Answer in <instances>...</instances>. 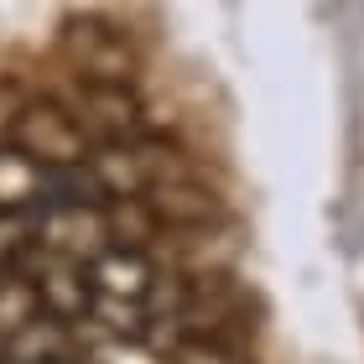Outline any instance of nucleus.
Listing matches in <instances>:
<instances>
[{"instance_id":"nucleus-1","label":"nucleus","mask_w":364,"mask_h":364,"mask_svg":"<svg viewBox=\"0 0 364 364\" xmlns=\"http://www.w3.org/2000/svg\"><path fill=\"white\" fill-rule=\"evenodd\" d=\"M84 182L94 193V203H130V198H151L156 188L177 182V161L167 151V141L156 136H125L94 146L84 161Z\"/></svg>"},{"instance_id":"nucleus-2","label":"nucleus","mask_w":364,"mask_h":364,"mask_svg":"<svg viewBox=\"0 0 364 364\" xmlns=\"http://www.w3.org/2000/svg\"><path fill=\"white\" fill-rule=\"evenodd\" d=\"M6 146H16L21 156H31L47 172L84 167L89 151H94L89 130L78 125V114L68 109V99H31V105H21L16 120H11Z\"/></svg>"},{"instance_id":"nucleus-3","label":"nucleus","mask_w":364,"mask_h":364,"mask_svg":"<svg viewBox=\"0 0 364 364\" xmlns=\"http://www.w3.org/2000/svg\"><path fill=\"white\" fill-rule=\"evenodd\" d=\"M109 250V219L99 203H53L37 213L31 229V255L63 260V266H89Z\"/></svg>"},{"instance_id":"nucleus-4","label":"nucleus","mask_w":364,"mask_h":364,"mask_svg":"<svg viewBox=\"0 0 364 364\" xmlns=\"http://www.w3.org/2000/svg\"><path fill=\"white\" fill-rule=\"evenodd\" d=\"M63 53L73 58L78 78H89V84H130V73H136V53H130L125 31H114L109 21H68L63 31Z\"/></svg>"},{"instance_id":"nucleus-5","label":"nucleus","mask_w":364,"mask_h":364,"mask_svg":"<svg viewBox=\"0 0 364 364\" xmlns=\"http://www.w3.org/2000/svg\"><path fill=\"white\" fill-rule=\"evenodd\" d=\"M68 109L78 114V125L89 130L94 146L105 141H125V136H141V99L130 84H78V94L68 99Z\"/></svg>"},{"instance_id":"nucleus-6","label":"nucleus","mask_w":364,"mask_h":364,"mask_svg":"<svg viewBox=\"0 0 364 364\" xmlns=\"http://www.w3.org/2000/svg\"><path fill=\"white\" fill-rule=\"evenodd\" d=\"M31 296H37V312L53 318L63 328H84L94 312V287H89V266H63V260H42L37 271L26 276Z\"/></svg>"},{"instance_id":"nucleus-7","label":"nucleus","mask_w":364,"mask_h":364,"mask_svg":"<svg viewBox=\"0 0 364 364\" xmlns=\"http://www.w3.org/2000/svg\"><path fill=\"white\" fill-rule=\"evenodd\" d=\"M58 198V172L37 167L16 146H0V219H37Z\"/></svg>"},{"instance_id":"nucleus-8","label":"nucleus","mask_w":364,"mask_h":364,"mask_svg":"<svg viewBox=\"0 0 364 364\" xmlns=\"http://www.w3.org/2000/svg\"><path fill=\"white\" fill-rule=\"evenodd\" d=\"M0 359L6 364H78L84 343H78L73 328H63V323L37 312V318L16 323L11 333H0Z\"/></svg>"},{"instance_id":"nucleus-9","label":"nucleus","mask_w":364,"mask_h":364,"mask_svg":"<svg viewBox=\"0 0 364 364\" xmlns=\"http://www.w3.org/2000/svg\"><path fill=\"white\" fill-rule=\"evenodd\" d=\"M167 364H250L240 338H219V333H182L167 343Z\"/></svg>"},{"instance_id":"nucleus-10","label":"nucleus","mask_w":364,"mask_h":364,"mask_svg":"<svg viewBox=\"0 0 364 364\" xmlns=\"http://www.w3.org/2000/svg\"><path fill=\"white\" fill-rule=\"evenodd\" d=\"M0 364H6V359H0Z\"/></svg>"}]
</instances>
